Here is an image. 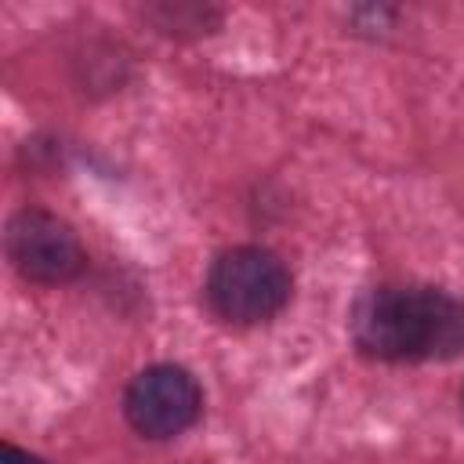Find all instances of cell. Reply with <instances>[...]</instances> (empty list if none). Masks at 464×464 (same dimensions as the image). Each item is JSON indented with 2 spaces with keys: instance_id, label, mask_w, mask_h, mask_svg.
Wrapping results in <instances>:
<instances>
[{
  "instance_id": "1",
  "label": "cell",
  "mask_w": 464,
  "mask_h": 464,
  "mask_svg": "<svg viewBox=\"0 0 464 464\" xmlns=\"http://www.w3.org/2000/svg\"><path fill=\"white\" fill-rule=\"evenodd\" d=\"M348 326L355 344L384 362H446L464 352V301L435 286H373Z\"/></svg>"
},
{
  "instance_id": "2",
  "label": "cell",
  "mask_w": 464,
  "mask_h": 464,
  "mask_svg": "<svg viewBox=\"0 0 464 464\" xmlns=\"http://www.w3.org/2000/svg\"><path fill=\"white\" fill-rule=\"evenodd\" d=\"M207 301L236 326L268 323L290 301V272L265 246H232L210 265Z\"/></svg>"
},
{
  "instance_id": "3",
  "label": "cell",
  "mask_w": 464,
  "mask_h": 464,
  "mask_svg": "<svg viewBox=\"0 0 464 464\" xmlns=\"http://www.w3.org/2000/svg\"><path fill=\"white\" fill-rule=\"evenodd\" d=\"M203 410V392L185 366L156 362L134 373L123 392V413L130 428L145 439H174L196 424Z\"/></svg>"
},
{
  "instance_id": "4",
  "label": "cell",
  "mask_w": 464,
  "mask_h": 464,
  "mask_svg": "<svg viewBox=\"0 0 464 464\" xmlns=\"http://www.w3.org/2000/svg\"><path fill=\"white\" fill-rule=\"evenodd\" d=\"M7 257L33 283H65L83 268V246L72 225L47 210H18L11 218Z\"/></svg>"
},
{
  "instance_id": "5",
  "label": "cell",
  "mask_w": 464,
  "mask_h": 464,
  "mask_svg": "<svg viewBox=\"0 0 464 464\" xmlns=\"http://www.w3.org/2000/svg\"><path fill=\"white\" fill-rule=\"evenodd\" d=\"M0 464H44V460L25 453V450H18V446H11V442H4L0 446Z\"/></svg>"
}]
</instances>
